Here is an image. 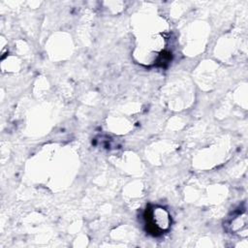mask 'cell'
Masks as SVG:
<instances>
[{"mask_svg": "<svg viewBox=\"0 0 248 248\" xmlns=\"http://www.w3.org/2000/svg\"><path fill=\"white\" fill-rule=\"evenodd\" d=\"M146 230L153 235H160L170 227V215L163 207L152 206L144 212Z\"/></svg>", "mask_w": 248, "mask_h": 248, "instance_id": "6da1fadb", "label": "cell"}]
</instances>
